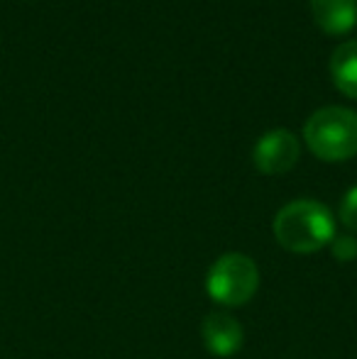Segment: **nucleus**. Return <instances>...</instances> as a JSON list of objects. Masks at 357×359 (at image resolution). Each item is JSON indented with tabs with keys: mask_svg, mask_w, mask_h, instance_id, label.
Segmentation results:
<instances>
[{
	"mask_svg": "<svg viewBox=\"0 0 357 359\" xmlns=\"http://www.w3.org/2000/svg\"><path fill=\"white\" fill-rule=\"evenodd\" d=\"M316 22L328 34H343L357 25V0H311Z\"/></svg>",
	"mask_w": 357,
	"mask_h": 359,
	"instance_id": "nucleus-6",
	"label": "nucleus"
},
{
	"mask_svg": "<svg viewBox=\"0 0 357 359\" xmlns=\"http://www.w3.org/2000/svg\"><path fill=\"white\" fill-rule=\"evenodd\" d=\"M304 140L318 159H350L357 154V113L343 105H325L306 120Z\"/></svg>",
	"mask_w": 357,
	"mask_h": 359,
	"instance_id": "nucleus-2",
	"label": "nucleus"
},
{
	"mask_svg": "<svg viewBox=\"0 0 357 359\" xmlns=\"http://www.w3.org/2000/svg\"><path fill=\"white\" fill-rule=\"evenodd\" d=\"M260 288V269L252 257L243 252H228L218 257L206 276V291L220 306H245Z\"/></svg>",
	"mask_w": 357,
	"mask_h": 359,
	"instance_id": "nucleus-3",
	"label": "nucleus"
},
{
	"mask_svg": "<svg viewBox=\"0 0 357 359\" xmlns=\"http://www.w3.org/2000/svg\"><path fill=\"white\" fill-rule=\"evenodd\" d=\"M330 74L343 93L357 98V39L343 42L330 57Z\"/></svg>",
	"mask_w": 357,
	"mask_h": 359,
	"instance_id": "nucleus-7",
	"label": "nucleus"
},
{
	"mask_svg": "<svg viewBox=\"0 0 357 359\" xmlns=\"http://www.w3.org/2000/svg\"><path fill=\"white\" fill-rule=\"evenodd\" d=\"M340 222L350 232H357V186H353L340 201Z\"/></svg>",
	"mask_w": 357,
	"mask_h": 359,
	"instance_id": "nucleus-9",
	"label": "nucleus"
},
{
	"mask_svg": "<svg viewBox=\"0 0 357 359\" xmlns=\"http://www.w3.org/2000/svg\"><path fill=\"white\" fill-rule=\"evenodd\" d=\"M330 252L338 262H353L357 259V240L353 235H335L330 242Z\"/></svg>",
	"mask_w": 357,
	"mask_h": 359,
	"instance_id": "nucleus-8",
	"label": "nucleus"
},
{
	"mask_svg": "<svg viewBox=\"0 0 357 359\" xmlns=\"http://www.w3.org/2000/svg\"><path fill=\"white\" fill-rule=\"evenodd\" d=\"M255 166L262 174H284L299 161V140L291 130L274 128L264 133L255 144Z\"/></svg>",
	"mask_w": 357,
	"mask_h": 359,
	"instance_id": "nucleus-4",
	"label": "nucleus"
},
{
	"mask_svg": "<svg viewBox=\"0 0 357 359\" xmlns=\"http://www.w3.org/2000/svg\"><path fill=\"white\" fill-rule=\"evenodd\" d=\"M201 340H203L206 350L213 357H233L235 352L243 347L245 330L238 323V318L230 313L215 311L208 313L201 323Z\"/></svg>",
	"mask_w": 357,
	"mask_h": 359,
	"instance_id": "nucleus-5",
	"label": "nucleus"
},
{
	"mask_svg": "<svg viewBox=\"0 0 357 359\" xmlns=\"http://www.w3.org/2000/svg\"><path fill=\"white\" fill-rule=\"evenodd\" d=\"M274 237L294 255H314L333 242L335 217L314 198L291 201L274 215Z\"/></svg>",
	"mask_w": 357,
	"mask_h": 359,
	"instance_id": "nucleus-1",
	"label": "nucleus"
}]
</instances>
